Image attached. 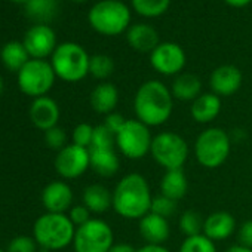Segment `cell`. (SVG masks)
Listing matches in <instances>:
<instances>
[{"instance_id": "6da1fadb", "label": "cell", "mask_w": 252, "mask_h": 252, "mask_svg": "<svg viewBox=\"0 0 252 252\" xmlns=\"http://www.w3.org/2000/svg\"><path fill=\"white\" fill-rule=\"evenodd\" d=\"M152 189L141 174L125 175L113 190V209L125 220H141L152 209Z\"/></svg>"}, {"instance_id": "7a4b0ae2", "label": "cell", "mask_w": 252, "mask_h": 252, "mask_svg": "<svg viewBox=\"0 0 252 252\" xmlns=\"http://www.w3.org/2000/svg\"><path fill=\"white\" fill-rule=\"evenodd\" d=\"M135 119L149 128L165 125L174 111V96L171 89L160 80L144 82L134 96Z\"/></svg>"}, {"instance_id": "3957f363", "label": "cell", "mask_w": 252, "mask_h": 252, "mask_svg": "<svg viewBox=\"0 0 252 252\" xmlns=\"http://www.w3.org/2000/svg\"><path fill=\"white\" fill-rule=\"evenodd\" d=\"M76 227L67 214L46 212L33 225V237L46 251H60L73 243Z\"/></svg>"}, {"instance_id": "277c9868", "label": "cell", "mask_w": 252, "mask_h": 252, "mask_svg": "<svg viewBox=\"0 0 252 252\" xmlns=\"http://www.w3.org/2000/svg\"><path fill=\"white\" fill-rule=\"evenodd\" d=\"M88 20L96 33L119 36L131 27V9L120 0H101L91 8Z\"/></svg>"}, {"instance_id": "5b68a950", "label": "cell", "mask_w": 252, "mask_h": 252, "mask_svg": "<svg viewBox=\"0 0 252 252\" xmlns=\"http://www.w3.org/2000/svg\"><path fill=\"white\" fill-rule=\"evenodd\" d=\"M231 150V138L222 128L205 129L194 141V156L200 166L215 169L225 163Z\"/></svg>"}, {"instance_id": "8992f818", "label": "cell", "mask_w": 252, "mask_h": 252, "mask_svg": "<svg viewBox=\"0 0 252 252\" xmlns=\"http://www.w3.org/2000/svg\"><path fill=\"white\" fill-rule=\"evenodd\" d=\"M89 60L91 57L80 45L65 42L57 46L51 57V64L57 77L74 83L89 74Z\"/></svg>"}, {"instance_id": "52a82bcc", "label": "cell", "mask_w": 252, "mask_h": 252, "mask_svg": "<svg viewBox=\"0 0 252 252\" xmlns=\"http://www.w3.org/2000/svg\"><path fill=\"white\" fill-rule=\"evenodd\" d=\"M150 155L153 160L165 171L183 169L189 159L190 147L177 132L163 131L153 137Z\"/></svg>"}, {"instance_id": "ba28073f", "label": "cell", "mask_w": 252, "mask_h": 252, "mask_svg": "<svg viewBox=\"0 0 252 252\" xmlns=\"http://www.w3.org/2000/svg\"><path fill=\"white\" fill-rule=\"evenodd\" d=\"M153 135L147 125L138 119H126L122 129L116 134V147L122 156L140 160L150 153Z\"/></svg>"}, {"instance_id": "9c48e42d", "label": "cell", "mask_w": 252, "mask_h": 252, "mask_svg": "<svg viewBox=\"0 0 252 252\" xmlns=\"http://www.w3.org/2000/svg\"><path fill=\"white\" fill-rule=\"evenodd\" d=\"M52 64L45 60H30L18 73V86L23 94L40 98L45 96L55 83Z\"/></svg>"}, {"instance_id": "30bf717a", "label": "cell", "mask_w": 252, "mask_h": 252, "mask_svg": "<svg viewBox=\"0 0 252 252\" xmlns=\"http://www.w3.org/2000/svg\"><path fill=\"white\" fill-rule=\"evenodd\" d=\"M114 245V233L108 222L92 218L76 228L73 246L76 252H108Z\"/></svg>"}, {"instance_id": "8fae6325", "label": "cell", "mask_w": 252, "mask_h": 252, "mask_svg": "<svg viewBox=\"0 0 252 252\" xmlns=\"http://www.w3.org/2000/svg\"><path fill=\"white\" fill-rule=\"evenodd\" d=\"M91 168L89 150L76 144H68L58 152L55 158V169L60 177L65 180H74L82 177Z\"/></svg>"}, {"instance_id": "7c38bea8", "label": "cell", "mask_w": 252, "mask_h": 252, "mask_svg": "<svg viewBox=\"0 0 252 252\" xmlns=\"http://www.w3.org/2000/svg\"><path fill=\"white\" fill-rule=\"evenodd\" d=\"M187 57L184 49L174 42L159 43L150 54L152 67L163 76H178L186 67Z\"/></svg>"}, {"instance_id": "4fadbf2b", "label": "cell", "mask_w": 252, "mask_h": 252, "mask_svg": "<svg viewBox=\"0 0 252 252\" xmlns=\"http://www.w3.org/2000/svg\"><path fill=\"white\" fill-rule=\"evenodd\" d=\"M24 46L33 60L52 57L57 49V34L48 24H36L24 36Z\"/></svg>"}, {"instance_id": "5bb4252c", "label": "cell", "mask_w": 252, "mask_h": 252, "mask_svg": "<svg viewBox=\"0 0 252 252\" xmlns=\"http://www.w3.org/2000/svg\"><path fill=\"white\" fill-rule=\"evenodd\" d=\"M242 80H243L242 71L236 65L224 64V65L217 67L212 71L209 77V86H211V91L220 98L231 96L240 89Z\"/></svg>"}, {"instance_id": "9a60e30c", "label": "cell", "mask_w": 252, "mask_h": 252, "mask_svg": "<svg viewBox=\"0 0 252 252\" xmlns=\"http://www.w3.org/2000/svg\"><path fill=\"white\" fill-rule=\"evenodd\" d=\"M60 116V105L48 95L34 98L30 105V120L37 129L43 132L54 128V126H58Z\"/></svg>"}, {"instance_id": "2e32d148", "label": "cell", "mask_w": 252, "mask_h": 252, "mask_svg": "<svg viewBox=\"0 0 252 252\" xmlns=\"http://www.w3.org/2000/svg\"><path fill=\"white\" fill-rule=\"evenodd\" d=\"M42 203L48 212L65 214L73 206V190L64 181H52L42 191Z\"/></svg>"}, {"instance_id": "e0dca14e", "label": "cell", "mask_w": 252, "mask_h": 252, "mask_svg": "<svg viewBox=\"0 0 252 252\" xmlns=\"http://www.w3.org/2000/svg\"><path fill=\"white\" fill-rule=\"evenodd\" d=\"M91 168L101 177H113L119 172L120 159L116 146H98L89 149Z\"/></svg>"}, {"instance_id": "ac0fdd59", "label": "cell", "mask_w": 252, "mask_h": 252, "mask_svg": "<svg viewBox=\"0 0 252 252\" xmlns=\"http://www.w3.org/2000/svg\"><path fill=\"white\" fill-rule=\"evenodd\" d=\"M236 218L227 211L209 214L203 222V234L212 242H222L236 231Z\"/></svg>"}, {"instance_id": "d6986e66", "label": "cell", "mask_w": 252, "mask_h": 252, "mask_svg": "<svg viewBox=\"0 0 252 252\" xmlns=\"http://www.w3.org/2000/svg\"><path fill=\"white\" fill-rule=\"evenodd\" d=\"M138 231L147 245H163L171 236L168 220L153 212H149L140 220Z\"/></svg>"}, {"instance_id": "ffe728a7", "label": "cell", "mask_w": 252, "mask_h": 252, "mask_svg": "<svg viewBox=\"0 0 252 252\" xmlns=\"http://www.w3.org/2000/svg\"><path fill=\"white\" fill-rule=\"evenodd\" d=\"M221 107L222 104L218 95H215L214 92H203L191 102L190 114L197 123L206 125L214 122L220 116Z\"/></svg>"}, {"instance_id": "44dd1931", "label": "cell", "mask_w": 252, "mask_h": 252, "mask_svg": "<svg viewBox=\"0 0 252 252\" xmlns=\"http://www.w3.org/2000/svg\"><path fill=\"white\" fill-rule=\"evenodd\" d=\"M126 40L129 46L138 52H149L152 54L159 42V34L155 27L149 24H134L126 32Z\"/></svg>"}, {"instance_id": "7402d4cb", "label": "cell", "mask_w": 252, "mask_h": 252, "mask_svg": "<svg viewBox=\"0 0 252 252\" xmlns=\"http://www.w3.org/2000/svg\"><path fill=\"white\" fill-rule=\"evenodd\" d=\"M89 101L94 111L107 116L110 113H114L119 104V89L110 82H101L91 92Z\"/></svg>"}, {"instance_id": "603a6c76", "label": "cell", "mask_w": 252, "mask_h": 252, "mask_svg": "<svg viewBox=\"0 0 252 252\" xmlns=\"http://www.w3.org/2000/svg\"><path fill=\"white\" fill-rule=\"evenodd\" d=\"M82 200L91 214H104L113 208V191L102 184H91L83 190Z\"/></svg>"}, {"instance_id": "cb8c5ba5", "label": "cell", "mask_w": 252, "mask_h": 252, "mask_svg": "<svg viewBox=\"0 0 252 252\" xmlns=\"http://www.w3.org/2000/svg\"><path fill=\"white\" fill-rule=\"evenodd\" d=\"M171 92L172 96L178 101L193 102L202 94V82L196 74L181 73L174 79Z\"/></svg>"}, {"instance_id": "d4e9b609", "label": "cell", "mask_w": 252, "mask_h": 252, "mask_svg": "<svg viewBox=\"0 0 252 252\" xmlns=\"http://www.w3.org/2000/svg\"><path fill=\"white\" fill-rule=\"evenodd\" d=\"M187 191H189V180L183 169L165 171L160 181V194L178 202L187 194Z\"/></svg>"}, {"instance_id": "484cf974", "label": "cell", "mask_w": 252, "mask_h": 252, "mask_svg": "<svg viewBox=\"0 0 252 252\" xmlns=\"http://www.w3.org/2000/svg\"><path fill=\"white\" fill-rule=\"evenodd\" d=\"M0 60L9 71L20 73V70L30 61V55L24 46V43L12 40L8 42L0 49Z\"/></svg>"}, {"instance_id": "4316f807", "label": "cell", "mask_w": 252, "mask_h": 252, "mask_svg": "<svg viewBox=\"0 0 252 252\" xmlns=\"http://www.w3.org/2000/svg\"><path fill=\"white\" fill-rule=\"evenodd\" d=\"M58 0H30L26 3V15L37 24H48L58 14Z\"/></svg>"}, {"instance_id": "83f0119b", "label": "cell", "mask_w": 252, "mask_h": 252, "mask_svg": "<svg viewBox=\"0 0 252 252\" xmlns=\"http://www.w3.org/2000/svg\"><path fill=\"white\" fill-rule=\"evenodd\" d=\"M131 5L138 15L155 18L163 15L168 11L171 0H131Z\"/></svg>"}, {"instance_id": "f1b7e54d", "label": "cell", "mask_w": 252, "mask_h": 252, "mask_svg": "<svg viewBox=\"0 0 252 252\" xmlns=\"http://www.w3.org/2000/svg\"><path fill=\"white\" fill-rule=\"evenodd\" d=\"M203 222L205 220L197 211L189 209L184 211L180 217V230L186 234V237L199 236L203 234Z\"/></svg>"}, {"instance_id": "f546056e", "label": "cell", "mask_w": 252, "mask_h": 252, "mask_svg": "<svg viewBox=\"0 0 252 252\" xmlns=\"http://www.w3.org/2000/svg\"><path fill=\"white\" fill-rule=\"evenodd\" d=\"M114 71V63L108 55L96 54L89 60V74L98 80L108 79Z\"/></svg>"}, {"instance_id": "4dcf8cb0", "label": "cell", "mask_w": 252, "mask_h": 252, "mask_svg": "<svg viewBox=\"0 0 252 252\" xmlns=\"http://www.w3.org/2000/svg\"><path fill=\"white\" fill-rule=\"evenodd\" d=\"M178 252H217L215 242L208 239L205 234L186 237Z\"/></svg>"}, {"instance_id": "1f68e13d", "label": "cell", "mask_w": 252, "mask_h": 252, "mask_svg": "<svg viewBox=\"0 0 252 252\" xmlns=\"http://www.w3.org/2000/svg\"><path fill=\"white\" fill-rule=\"evenodd\" d=\"M177 209H178V202L177 200L169 199V197H166L163 194H159V196L153 197L150 212L168 220V218H171V217H174L177 214Z\"/></svg>"}, {"instance_id": "d6a6232c", "label": "cell", "mask_w": 252, "mask_h": 252, "mask_svg": "<svg viewBox=\"0 0 252 252\" xmlns=\"http://www.w3.org/2000/svg\"><path fill=\"white\" fill-rule=\"evenodd\" d=\"M94 131L95 126H91L89 123H79L73 129V135H71L73 144L89 150L94 140Z\"/></svg>"}, {"instance_id": "836d02e7", "label": "cell", "mask_w": 252, "mask_h": 252, "mask_svg": "<svg viewBox=\"0 0 252 252\" xmlns=\"http://www.w3.org/2000/svg\"><path fill=\"white\" fill-rule=\"evenodd\" d=\"M45 143L48 144L49 149L60 152L65 146H68L67 144V134L61 126H54V128H51L45 132Z\"/></svg>"}, {"instance_id": "e575fe53", "label": "cell", "mask_w": 252, "mask_h": 252, "mask_svg": "<svg viewBox=\"0 0 252 252\" xmlns=\"http://www.w3.org/2000/svg\"><path fill=\"white\" fill-rule=\"evenodd\" d=\"M36 251H37V242L34 240V237L26 234L14 237L6 249V252H36Z\"/></svg>"}, {"instance_id": "d590c367", "label": "cell", "mask_w": 252, "mask_h": 252, "mask_svg": "<svg viewBox=\"0 0 252 252\" xmlns=\"http://www.w3.org/2000/svg\"><path fill=\"white\" fill-rule=\"evenodd\" d=\"M68 218L71 220V222L74 224V227H80L83 224H86L88 221H91V211L82 203V205H74L71 206V209L68 211Z\"/></svg>"}, {"instance_id": "8d00e7d4", "label": "cell", "mask_w": 252, "mask_h": 252, "mask_svg": "<svg viewBox=\"0 0 252 252\" xmlns=\"http://www.w3.org/2000/svg\"><path fill=\"white\" fill-rule=\"evenodd\" d=\"M237 240L239 245L252 249V220H246L245 222L240 224L237 231Z\"/></svg>"}, {"instance_id": "74e56055", "label": "cell", "mask_w": 252, "mask_h": 252, "mask_svg": "<svg viewBox=\"0 0 252 252\" xmlns=\"http://www.w3.org/2000/svg\"><path fill=\"white\" fill-rule=\"evenodd\" d=\"M125 122H126V119L122 116V114H119V113H110V114H107L105 116V119H104V126L105 128L110 131V132H113L114 135L122 129V126L125 125Z\"/></svg>"}, {"instance_id": "f35d334b", "label": "cell", "mask_w": 252, "mask_h": 252, "mask_svg": "<svg viewBox=\"0 0 252 252\" xmlns=\"http://www.w3.org/2000/svg\"><path fill=\"white\" fill-rule=\"evenodd\" d=\"M137 252H171L166 246L163 245H144L140 249H137Z\"/></svg>"}, {"instance_id": "ab89813d", "label": "cell", "mask_w": 252, "mask_h": 252, "mask_svg": "<svg viewBox=\"0 0 252 252\" xmlns=\"http://www.w3.org/2000/svg\"><path fill=\"white\" fill-rule=\"evenodd\" d=\"M108 252H137V249L129 243H114Z\"/></svg>"}, {"instance_id": "60d3db41", "label": "cell", "mask_w": 252, "mask_h": 252, "mask_svg": "<svg viewBox=\"0 0 252 252\" xmlns=\"http://www.w3.org/2000/svg\"><path fill=\"white\" fill-rule=\"evenodd\" d=\"M224 2L228 6H233V8H243V6L249 5L252 0H224Z\"/></svg>"}, {"instance_id": "b9f144b4", "label": "cell", "mask_w": 252, "mask_h": 252, "mask_svg": "<svg viewBox=\"0 0 252 252\" xmlns=\"http://www.w3.org/2000/svg\"><path fill=\"white\" fill-rule=\"evenodd\" d=\"M225 252H252V249L251 248H246V246H242V245H233V246H230Z\"/></svg>"}, {"instance_id": "7bdbcfd3", "label": "cell", "mask_w": 252, "mask_h": 252, "mask_svg": "<svg viewBox=\"0 0 252 252\" xmlns=\"http://www.w3.org/2000/svg\"><path fill=\"white\" fill-rule=\"evenodd\" d=\"M3 88H5V83H3L2 76H0V95H2V92H3Z\"/></svg>"}, {"instance_id": "ee69618b", "label": "cell", "mask_w": 252, "mask_h": 252, "mask_svg": "<svg viewBox=\"0 0 252 252\" xmlns=\"http://www.w3.org/2000/svg\"><path fill=\"white\" fill-rule=\"evenodd\" d=\"M12 2H15V3H27V2H30V0H12Z\"/></svg>"}, {"instance_id": "f6af8a7d", "label": "cell", "mask_w": 252, "mask_h": 252, "mask_svg": "<svg viewBox=\"0 0 252 252\" xmlns=\"http://www.w3.org/2000/svg\"><path fill=\"white\" fill-rule=\"evenodd\" d=\"M74 2H79L80 3V2H86V0H74Z\"/></svg>"}, {"instance_id": "bcb514c9", "label": "cell", "mask_w": 252, "mask_h": 252, "mask_svg": "<svg viewBox=\"0 0 252 252\" xmlns=\"http://www.w3.org/2000/svg\"><path fill=\"white\" fill-rule=\"evenodd\" d=\"M0 252H6V251H3V249H2V248H0Z\"/></svg>"}]
</instances>
